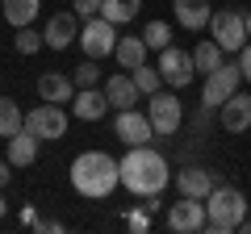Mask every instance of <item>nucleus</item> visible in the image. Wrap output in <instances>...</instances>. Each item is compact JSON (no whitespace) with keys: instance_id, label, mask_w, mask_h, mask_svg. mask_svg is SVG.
I'll use <instances>...</instances> for the list:
<instances>
[{"instance_id":"1","label":"nucleus","mask_w":251,"mask_h":234,"mask_svg":"<svg viewBox=\"0 0 251 234\" xmlns=\"http://www.w3.org/2000/svg\"><path fill=\"white\" fill-rule=\"evenodd\" d=\"M117 171H122V184L126 192H134V197H159L168 188V159L155 151L151 142L143 146H126V155L117 159Z\"/></svg>"},{"instance_id":"2","label":"nucleus","mask_w":251,"mask_h":234,"mask_svg":"<svg viewBox=\"0 0 251 234\" xmlns=\"http://www.w3.org/2000/svg\"><path fill=\"white\" fill-rule=\"evenodd\" d=\"M122 184V171H117V159L105 151H84L72 159V188L88 201H105L109 192Z\"/></svg>"},{"instance_id":"3","label":"nucleus","mask_w":251,"mask_h":234,"mask_svg":"<svg viewBox=\"0 0 251 234\" xmlns=\"http://www.w3.org/2000/svg\"><path fill=\"white\" fill-rule=\"evenodd\" d=\"M243 217H247V197H243L234 184H218V188L205 197V230L234 234Z\"/></svg>"},{"instance_id":"4","label":"nucleus","mask_w":251,"mask_h":234,"mask_svg":"<svg viewBox=\"0 0 251 234\" xmlns=\"http://www.w3.org/2000/svg\"><path fill=\"white\" fill-rule=\"evenodd\" d=\"M147 117H151V126L159 138H172L180 126H184V105H180L176 92H151L147 100Z\"/></svg>"},{"instance_id":"5","label":"nucleus","mask_w":251,"mask_h":234,"mask_svg":"<svg viewBox=\"0 0 251 234\" xmlns=\"http://www.w3.org/2000/svg\"><path fill=\"white\" fill-rule=\"evenodd\" d=\"M209 38H214L226 54H239L243 46H247V25H243V13L218 9L214 17H209Z\"/></svg>"},{"instance_id":"6","label":"nucleus","mask_w":251,"mask_h":234,"mask_svg":"<svg viewBox=\"0 0 251 234\" xmlns=\"http://www.w3.org/2000/svg\"><path fill=\"white\" fill-rule=\"evenodd\" d=\"M75 42H80V50L88 54V59H105V54H113V46H117V25L97 13V17H88L80 25V38H75Z\"/></svg>"},{"instance_id":"7","label":"nucleus","mask_w":251,"mask_h":234,"mask_svg":"<svg viewBox=\"0 0 251 234\" xmlns=\"http://www.w3.org/2000/svg\"><path fill=\"white\" fill-rule=\"evenodd\" d=\"M239 84H243L239 63H222L218 71L205 75V84H201V105H205V109H222V100L234 96V92H239Z\"/></svg>"},{"instance_id":"8","label":"nucleus","mask_w":251,"mask_h":234,"mask_svg":"<svg viewBox=\"0 0 251 234\" xmlns=\"http://www.w3.org/2000/svg\"><path fill=\"white\" fill-rule=\"evenodd\" d=\"M25 130H34L42 142H59V138L67 134V109L42 100L38 109H29V113H25Z\"/></svg>"},{"instance_id":"9","label":"nucleus","mask_w":251,"mask_h":234,"mask_svg":"<svg viewBox=\"0 0 251 234\" xmlns=\"http://www.w3.org/2000/svg\"><path fill=\"white\" fill-rule=\"evenodd\" d=\"M159 75L168 88H184L193 84L197 67H193V50H180V46H163L159 50Z\"/></svg>"},{"instance_id":"10","label":"nucleus","mask_w":251,"mask_h":234,"mask_svg":"<svg viewBox=\"0 0 251 234\" xmlns=\"http://www.w3.org/2000/svg\"><path fill=\"white\" fill-rule=\"evenodd\" d=\"M168 230H176V234H197V230H205V201L180 197L176 205H168Z\"/></svg>"},{"instance_id":"11","label":"nucleus","mask_w":251,"mask_h":234,"mask_svg":"<svg viewBox=\"0 0 251 234\" xmlns=\"http://www.w3.org/2000/svg\"><path fill=\"white\" fill-rule=\"evenodd\" d=\"M113 134L122 138L126 146H143V142H151V138H155V126H151V117L138 113V109H117Z\"/></svg>"},{"instance_id":"12","label":"nucleus","mask_w":251,"mask_h":234,"mask_svg":"<svg viewBox=\"0 0 251 234\" xmlns=\"http://www.w3.org/2000/svg\"><path fill=\"white\" fill-rule=\"evenodd\" d=\"M218 171H209V167H197V163H188V167H180L176 171V188H180V197H197V201H205L209 192L218 188Z\"/></svg>"},{"instance_id":"13","label":"nucleus","mask_w":251,"mask_h":234,"mask_svg":"<svg viewBox=\"0 0 251 234\" xmlns=\"http://www.w3.org/2000/svg\"><path fill=\"white\" fill-rule=\"evenodd\" d=\"M218 121H222L226 134H247V130H251V96H247V92L226 96L222 109H218Z\"/></svg>"},{"instance_id":"14","label":"nucleus","mask_w":251,"mask_h":234,"mask_svg":"<svg viewBox=\"0 0 251 234\" xmlns=\"http://www.w3.org/2000/svg\"><path fill=\"white\" fill-rule=\"evenodd\" d=\"M75 38H80V17H75V13H54V17L46 21V29H42V42L50 46V50H67Z\"/></svg>"},{"instance_id":"15","label":"nucleus","mask_w":251,"mask_h":234,"mask_svg":"<svg viewBox=\"0 0 251 234\" xmlns=\"http://www.w3.org/2000/svg\"><path fill=\"white\" fill-rule=\"evenodd\" d=\"M138 84H134V75L130 71H113L105 80V100H109V109H134L138 105Z\"/></svg>"},{"instance_id":"16","label":"nucleus","mask_w":251,"mask_h":234,"mask_svg":"<svg viewBox=\"0 0 251 234\" xmlns=\"http://www.w3.org/2000/svg\"><path fill=\"white\" fill-rule=\"evenodd\" d=\"M38 96L50 100V105H72L75 80H72V75H63V71H42V75H38Z\"/></svg>"},{"instance_id":"17","label":"nucleus","mask_w":251,"mask_h":234,"mask_svg":"<svg viewBox=\"0 0 251 234\" xmlns=\"http://www.w3.org/2000/svg\"><path fill=\"white\" fill-rule=\"evenodd\" d=\"M72 113L80 121H100L109 113V100H105V88H75L72 96Z\"/></svg>"},{"instance_id":"18","label":"nucleus","mask_w":251,"mask_h":234,"mask_svg":"<svg viewBox=\"0 0 251 234\" xmlns=\"http://www.w3.org/2000/svg\"><path fill=\"white\" fill-rule=\"evenodd\" d=\"M38 146H42V138H38L34 130L21 126L17 134L9 138V163H13V167H34V163H38Z\"/></svg>"},{"instance_id":"19","label":"nucleus","mask_w":251,"mask_h":234,"mask_svg":"<svg viewBox=\"0 0 251 234\" xmlns=\"http://www.w3.org/2000/svg\"><path fill=\"white\" fill-rule=\"evenodd\" d=\"M172 9H176V21L184 29H209V17H214V9H209V0H172Z\"/></svg>"},{"instance_id":"20","label":"nucleus","mask_w":251,"mask_h":234,"mask_svg":"<svg viewBox=\"0 0 251 234\" xmlns=\"http://www.w3.org/2000/svg\"><path fill=\"white\" fill-rule=\"evenodd\" d=\"M113 59L122 63V71H134V67H143L147 63V42H143V34L138 38H117V46H113Z\"/></svg>"},{"instance_id":"21","label":"nucleus","mask_w":251,"mask_h":234,"mask_svg":"<svg viewBox=\"0 0 251 234\" xmlns=\"http://www.w3.org/2000/svg\"><path fill=\"white\" fill-rule=\"evenodd\" d=\"M226 63V50L214 42V38H205V42H197L193 46V67H197L201 75H209V71H218V67Z\"/></svg>"},{"instance_id":"22","label":"nucleus","mask_w":251,"mask_h":234,"mask_svg":"<svg viewBox=\"0 0 251 234\" xmlns=\"http://www.w3.org/2000/svg\"><path fill=\"white\" fill-rule=\"evenodd\" d=\"M38 9H42V0H4V4H0V13H4V21H9L13 29L34 25Z\"/></svg>"},{"instance_id":"23","label":"nucleus","mask_w":251,"mask_h":234,"mask_svg":"<svg viewBox=\"0 0 251 234\" xmlns=\"http://www.w3.org/2000/svg\"><path fill=\"white\" fill-rule=\"evenodd\" d=\"M138 9H143V0H100V17L113 21V25H126V21H134Z\"/></svg>"},{"instance_id":"24","label":"nucleus","mask_w":251,"mask_h":234,"mask_svg":"<svg viewBox=\"0 0 251 234\" xmlns=\"http://www.w3.org/2000/svg\"><path fill=\"white\" fill-rule=\"evenodd\" d=\"M21 126H25V117H21V105H17L13 96H0V138L9 142V138L17 134Z\"/></svg>"},{"instance_id":"25","label":"nucleus","mask_w":251,"mask_h":234,"mask_svg":"<svg viewBox=\"0 0 251 234\" xmlns=\"http://www.w3.org/2000/svg\"><path fill=\"white\" fill-rule=\"evenodd\" d=\"M42 46H46V42H42V34H38L34 25H21L17 34H13V50H17V54H25V59H29V54H38Z\"/></svg>"},{"instance_id":"26","label":"nucleus","mask_w":251,"mask_h":234,"mask_svg":"<svg viewBox=\"0 0 251 234\" xmlns=\"http://www.w3.org/2000/svg\"><path fill=\"white\" fill-rule=\"evenodd\" d=\"M143 42H147V50H163V46H172V25H168V21H147Z\"/></svg>"},{"instance_id":"27","label":"nucleus","mask_w":251,"mask_h":234,"mask_svg":"<svg viewBox=\"0 0 251 234\" xmlns=\"http://www.w3.org/2000/svg\"><path fill=\"white\" fill-rule=\"evenodd\" d=\"M134 84H138V92L143 96H151V92H159V84H163V75H159V67H151V63H143V67H134Z\"/></svg>"},{"instance_id":"28","label":"nucleus","mask_w":251,"mask_h":234,"mask_svg":"<svg viewBox=\"0 0 251 234\" xmlns=\"http://www.w3.org/2000/svg\"><path fill=\"white\" fill-rule=\"evenodd\" d=\"M72 80H75V88H97L100 84V59H84L72 71Z\"/></svg>"},{"instance_id":"29","label":"nucleus","mask_w":251,"mask_h":234,"mask_svg":"<svg viewBox=\"0 0 251 234\" xmlns=\"http://www.w3.org/2000/svg\"><path fill=\"white\" fill-rule=\"evenodd\" d=\"M126 226H130L134 234H147V230H151V213H147L143 205H138V209H130V213H126Z\"/></svg>"},{"instance_id":"30","label":"nucleus","mask_w":251,"mask_h":234,"mask_svg":"<svg viewBox=\"0 0 251 234\" xmlns=\"http://www.w3.org/2000/svg\"><path fill=\"white\" fill-rule=\"evenodd\" d=\"M72 13L80 21H88V17H97V13H100V0H72Z\"/></svg>"},{"instance_id":"31","label":"nucleus","mask_w":251,"mask_h":234,"mask_svg":"<svg viewBox=\"0 0 251 234\" xmlns=\"http://www.w3.org/2000/svg\"><path fill=\"white\" fill-rule=\"evenodd\" d=\"M239 71H243V80L251 84V38H247V46L239 50Z\"/></svg>"},{"instance_id":"32","label":"nucleus","mask_w":251,"mask_h":234,"mask_svg":"<svg viewBox=\"0 0 251 234\" xmlns=\"http://www.w3.org/2000/svg\"><path fill=\"white\" fill-rule=\"evenodd\" d=\"M34 230H42V234H54V230H63V222H54V217H38V222H34Z\"/></svg>"},{"instance_id":"33","label":"nucleus","mask_w":251,"mask_h":234,"mask_svg":"<svg viewBox=\"0 0 251 234\" xmlns=\"http://www.w3.org/2000/svg\"><path fill=\"white\" fill-rule=\"evenodd\" d=\"M9 180H13V163L4 159V163H0V188H9Z\"/></svg>"},{"instance_id":"34","label":"nucleus","mask_w":251,"mask_h":234,"mask_svg":"<svg viewBox=\"0 0 251 234\" xmlns=\"http://www.w3.org/2000/svg\"><path fill=\"white\" fill-rule=\"evenodd\" d=\"M38 222V217H34V205H25V209H21V226H34Z\"/></svg>"},{"instance_id":"35","label":"nucleus","mask_w":251,"mask_h":234,"mask_svg":"<svg viewBox=\"0 0 251 234\" xmlns=\"http://www.w3.org/2000/svg\"><path fill=\"white\" fill-rule=\"evenodd\" d=\"M4 217H9V201L0 197V222H4Z\"/></svg>"},{"instance_id":"36","label":"nucleus","mask_w":251,"mask_h":234,"mask_svg":"<svg viewBox=\"0 0 251 234\" xmlns=\"http://www.w3.org/2000/svg\"><path fill=\"white\" fill-rule=\"evenodd\" d=\"M239 230H243V234H251V217H243V222H239Z\"/></svg>"},{"instance_id":"37","label":"nucleus","mask_w":251,"mask_h":234,"mask_svg":"<svg viewBox=\"0 0 251 234\" xmlns=\"http://www.w3.org/2000/svg\"><path fill=\"white\" fill-rule=\"evenodd\" d=\"M243 25H247V38H251V13H243Z\"/></svg>"}]
</instances>
